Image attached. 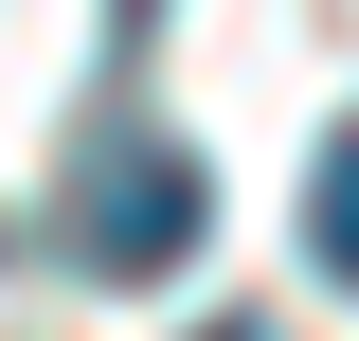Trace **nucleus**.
Here are the masks:
<instances>
[{"label":"nucleus","instance_id":"nucleus-3","mask_svg":"<svg viewBox=\"0 0 359 341\" xmlns=\"http://www.w3.org/2000/svg\"><path fill=\"white\" fill-rule=\"evenodd\" d=\"M216 341H269V323H216Z\"/></svg>","mask_w":359,"mask_h":341},{"label":"nucleus","instance_id":"nucleus-2","mask_svg":"<svg viewBox=\"0 0 359 341\" xmlns=\"http://www.w3.org/2000/svg\"><path fill=\"white\" fill-rule=\"evenodd\" d=\"M306 252H323V288H359V126H323V162H306Z\"/></svg>","mask_w":359,"mask_h":341},{"label":"nucleus","instance_id":"nucleus-1","mask_svg":"<svg viewBox=\"0 0 359 341\" xmlns=\"http://www.w3.org/2000/svg\"><path fill=\"white\" fill-rule=\"evenodd\" d=\"M54 234H72V269H108V288H162V269L216 234V180L180 162L144 108H90V126H72V180H54Z\"/></svg>","mask_w":359,"mask_h":341}]
</instances>
